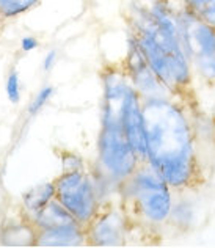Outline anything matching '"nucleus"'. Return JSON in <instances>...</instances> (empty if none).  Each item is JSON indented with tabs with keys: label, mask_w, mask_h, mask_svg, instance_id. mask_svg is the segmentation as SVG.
Wrapping results in <instances>:
<instances>
[{
	"label": "nucleus",
	"mask_w": 215,
	"mask_h": 248,
	"mask_svg": "<svg viewBox=\"0 0 215 248\" xmlns=\"http://www.w3.org/2000/svg\"><path fill=\"white\" fill-rule=\"evenodd\" d=\"M148 160L171 187H185L197 171L192 130L184 113L167 99L143 106Z\"/></svg>",
	"instance_id": "1"
},
{
	"label": "nucleus",
	"mask_w": 215,
	"mask_h": 248,
	"mask_svg": "<svg viewBox=\"0 0 215 248\" xmlns=\"http://www.w3.org/2000/svg\"><path fill=\"white\" fill-rule=\"evenodd\" d=\"M132 40L138 44L154 73L170 90L190 80L184 43L155 21L148 8H135Z\"/></svg>",
	"instance_id": "2"
},
{
	"label": "nucleus",
	"mask_w": 215,
	"mask_h": 248,
	"mask_svg": "<svg viewBox=\"0 0 215 248\" xmlns=\"http://www.w3.org/2000/svg\"><path fill=\"white\" fill-rule=\"evenodd\" d=\"M182 41L188 58H193L206 80L215 82V29L184 5L179 13Z\"/></svg>",
	"instance_id": "3"
},
{
	"label": "nucleus",
	"mask_w": 215,
	"mask_h": 248,
	"mask_svg": "<svg viewBox=\"0 0 215 248\" xmlns=\"http://www.w3.org/2000/svg\"><path fill=\"white\" fill-rule=\"evenodd\" d=\"M99 157L102 167L116 179H126L135 173L138 157L127 140L123 123L104 121L99 137Z\"/></svg>",
	"instance_id": "4"
},
{
	"label": "nucleus",
	"mask_w": 215,
	"mask_h": 248,
	"mask_svg": "<svg viewBox=\"0 0 215 248\" xmlns=\"http://www.w3.org/2000/svg\"><path fill=\"white\" fill-rule=\"evenodd\" d=\"M165 179L151 164L134 178V192L140 209L151 221H164L171 212V197Z\"/></svg>",
	"instance_id": "5"
},
{
	"label": "nucleus",
	"mask_w": 215,
	"mask_h": 248,
	"mask_svg": "<svg viewBox=\"0 0 215 248\" xmlns=\"http://www.w3.org/2000/svg\"><path fill=\"white\" fill-rule=\"evenodd\" d=\"M55 197L79 223L93 220L97 209L96 195L90 179L82 171L64 173L55 184Z\"/></svg>",
	"instance_id": "6"
},
{
	"label": "nucleus",
	"mask_w": 215,
	"mask_h": 248,
	"mask_svg": "<svg viewBox=\"0 0 215 248\" xmlns=\"http://www.w3.org/2000/svg\"><path fill=\"white\" fill-rule=\"evenodd\" d=\"M129 68L132 73V80L135 88L141 94L148 96V99H165L160 94L162 90H167L168 87L159 79V76L154 73L151 64L148 63L145 54L141 52L134 40L130 41V50H129Z\"/></svg>",
	"instance_id": "7"
},
{
	"label": "nucleus",
	"mask_w": 215,
	"mask_h": 248,
	"mask_svg": "<svg viewBox=\"0 0 215 248\" xmlns=\"http://www.w3.org/2000/svg\"><path fill=\"white\" fill-rule=\"evenodd\" d=\"M123 127L126 130L127 140L132 145L137 157L148 160V145H146V130L143 121V107H140L138 94L134 90H127L124 115H123Z\"/></svg>",
	"instance_id": "8"
},
{
	"label": "nucleus",
	"mask_w": 215,
	"mask_h": 248,
	"mask_svg": "<svg viewBox=\"0 0 215 248\" xmlns=\"http://www.w3.org/2000/svg\"><path fill=\"white\" fill-rule=\"evenodd\" d=\"M123 218L118 214H107L99 218L91 230V239L101 247H118L123 245Z\"/></svg>",
	"instance_id": "9"
},
{
	"label": "nucleus",
	"mask_w": 215,
	"mask_h": 248,
	"mask_svg": "<svg viewBox=\"0 0 215 248\" xmlns=\"http://www.w3.org/2000/svg\"><path fill=\"white\" fill-rule=\"evenodd\" d=\"M83 232L79 225L41 230L36 237V245L41 247H79L83 244Z\"/></svg>",
	"instance_id": "10"
},
{
	"label": "nucleus",
	"mask_w": 215,
	"mask_h": 248,
	"mask_svg": "<svg viewBox=\"0 0 215 248\" xmlns=\"http://www.w3.org/2000/svg\"><path fill=\"white\" fill-rule=\"evenodd\" d=\"M35 223L41 230H52V228H61L71 225H80L76 217L64 207L60 201H49L44 207L35 212Z\"/></svg>",
	"instance_id": "11"
},
{
	"label": "nucleus",
	"mask_w": 215,
	"mask_h": 248,
	"mask_svg": "<svg viewBox=\"0 0 215 248\" xmlns=\"http://www.w3.org/2000/svg\"><path fill=\"white\" fill-rule=\"evenodd\" d=\"M55 197V186L54 184H40L33 187L24 195V206L29 209L30 212H38L41 207H44L49 201Z\"/></svg>",
	"instance_id": "12"
},
{
	"label": "nucleus",
	"mask_w": 215,
	"mask_h": 248,
	"mask_svg": "<svg viewBox=\"0 0 215 248\" xmlns=\"http://www.w3.org/2000/svg\"><path fill=\"white\" fill-rule=\"evenodd\" d=\"M36 234L31 231L29 226L24 225H13L8 230H5L2 234V242L5 245L11 247H21V245H33L36 244Z\"/></svg>",
	"instance_id": "13"
},
{
	"label": "nucleus",
	"mask_w": 215,
	"mask_h": 248,
	"mask_svg": "<svg viewBox=\"0 0 215 248\" xmlns=\"http://www.w3.org/2000/svg\"><path fill=\"white\" fill-rule=\"evenodd\" d=\"M40 0H0V16L13 17L30 10Z\"/></svg>",
	"instance_id": "14"
},
{
	"label": "nucleus",
	"mask_w": 215,
	"mask_h": 248,
	"mask_svg": "<svg viewBox=\"0 0 215 248\" xmlns=\"http://www.w3.org/2000/svg\"><path fill=\"white\" fill-rule=\"evenodd\" d=\"M52 91H54V90H52V87H46V88H43L40 93L36 94V97L33 99V102L30 104V108H29V112L31 115L38 113L46 106V102H47L49 97L52 96Z\"/></svg>",
	"instance_id": "15"
},
{
	"label": "nucleus",
	"mask_w": 215,
	"mask_h": 248,
	"mask_svg": "<svg viewBox=\"0 0 215 248\" xmlns=\"http://www.w3.org/2000/svg\"><path fill=\"white\" fill-rule=\"evenodd\" d=\"M6 94L11 102L19 101V76L17 73H11L6 79Z\"/></svg>",
	"instance_id": "16"
},
{
	"label": "nucleus",
	"mask_w": 215,
	"mask_h": 248,
	"mask_svg": "<svg viewBox=\"0 0 215 248\" xmlns=\"http://www.w3.org/2000/svg\"><path fill=\"white\" fill-rule=\"evenodd\" d=\"M182 3H184L185 6H188L193 13H197V15L200 16L201 13L206 11L211 5L215 3V0H182Z\"/></svg>",
	"instance_id": "17"
},
{
	"label": "nucleus",
	"mask_w": 215,
	"mask_h": 248,
	"mask_svg": "<svg viewBox=\"0 0 215 248\" xmlns=\"http://www.w3.org/2000/svg\"><path fill=\"white\" fill-rule=\"evenodd\" d=\"M21 46H22V50L30 52V50H33L38 46V41L35 40V38H31V36H25V38H22Z\"/></svg>",
	"instance_id": "18"
},
{
	"label": "nucleus",
	"mask_w": 215,
	"mask_h": 248,
	"mask_svg": "<svg viewBox=\"0 0 215 248\" xmlns=\"http://www.w3.org/2000/svg\"><path fill=\"white\" fill-rule=\"evenodd\" d=\"M55 60H57V54H55V52H54V50L49 52V55L46 57V60H44V69H46V71L52 69V66H54Z\"/></svg>",
	"instance_id": "19"
}]
</instances>
